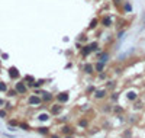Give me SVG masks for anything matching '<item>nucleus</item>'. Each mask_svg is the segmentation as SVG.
Listing matches in <instances>:
<instances>
[{
  "mask_svg": "<svg viewBox=\"0 0 145 138\" xmlns=\"http://www.w3.org/2000/svg\"><path fill=\"white\" fill-rule=\"evenodd\" d=\"M103 64H105V63H102V61H100V63H99V64L96 65V70H99V71H102V70H103Z\"/></svg>",
  "mask_w": 145,
  "mask_h": 138,
  "instance_id": "9b49d317",
  "label": "nucleus"
},
{
  "mask_svg": "<svg viewBox=\"0 0 145 138\" xmlns=\"http://www.w3.org/2000/svg\"><path fill=\"white\" fill-rule=\"evenodd\" d=\"M103 25H105V26H109V25H110V19H103Z\"/></svg>",
  "mask_w": 145,
  "mask_h": 138,
  "instance_id": "f3484780",
  "label": "nucleus"
},
{
  "mask_svg": "<svg viewBox=\"0 0 145 138\" xmlns=\"http://www.w3.org/2000/svg\"><path fill=\"white\" fill-rule=\"evenodd\" d=\"M60 111H61V106H54L52 108V114H58Z\"/></svg>",
  "mask_w": 145,
  "mask_h": 138,
  "instance_id": "ddd939ff",
  "label": "nucleus"
},
{
  "mask_svg": "<svg viewBox=\"0 0 145 138\" xmlns=\"http://www.w3.org/2000/svg\"><path fill=\"white\" fill-rule=\"evenodd\" d=\"M58 100L62 102V103L67 102V100H68V95H67V93H60V95H58Z\"/></svg>",
  "mask_w": 145,
  "mask_h": 138,
  "instance_id": "20e7f679",
  "label": "nucleus"
},
{
  "mask_svg": "<svg viewBox=\"0 0 145 138\" xmlns=\"http://www.w3.org/2000/svg\"><path fill=\"white\" fill-rule=\"evenodd\" d=\"M28 102H29V105H39V103H41V99H39L38 96H31Z\"/></svg>",
  "mask_w": 145,
  "mask_h": 138,
  "instance_id": "f03ea898",
  "label": "nucleus"
},
{
  "mask_svg": "<svg viewBox=\"0 0 145 138\" xmlns=\"http://www.w3.org/2000/svg\"><path fill=\"white\" fill-rule=\"evenodd\" d=\"M51 138H58V135H52Z\"/></svg>",
  "mask_w": 145,
  "mask_h": 138,
  "instance_id": "a878e982",
  "label": "nucleus"
},
{
  "mask_svg": "<svg viewBox=\"0 0 145 138\" xmlns=\"http://www.w3.org/2000/svg\"><path fill=\"white\" fill-rule=\"evenodd\" d=\"M106 60H107V54H103V55L100 57V61H102V63H106Z\"/></svg>",
  "mask_w": 145,
  "mask_h": 138,
  "instance_id": "2eb2a0df",
  "label": "nucleus"
},
{
  "mask_svg": "<svg viewBox=\"0 0 145 138\" xmlns=\"http://www.w3.org/2000/svg\"><path fill=\"white\" fill-rule=\"evenodd\" d=\"M80 125H81V127H86V125H87V122H86V121H81V122H80Z\"/></svg>",
  "mask_w": 145,
  "mask_h": 138,
  "instance_id": "b1692460",
  "label": "nucleus"
},
{
  "mask_svg": "<svg viewBox=\"0 0 145 138\" xmlns=\"http://www.w3.org/2000/svg\"><path fill=\"white\" fill-rule=\"evenodd\" d=\"M90 48H92V51H93V49H96V48H97V44H92V45H90Z\"/></svg>",
  "mask_w": 145,
  "mask_h": 138,
  "instance_id": "4be33fe9",
  "label": "nucleus"
},
{
  "mask_svg": "<svg viewBox=\"0 0 145 138\" xmlns=\"http://www.w3.org/2000/svg\"><path fill=\"white\" fill-rule=\"evenodd\" d=\"M105 96V92L103 90H99V92H96V97H99V99H102Z\"/></svg>",
  "mask_w": 145,
  "mask_h": 138,
  "instance_id": "423d86ee",
  "label": "nucleus"
},
{
  "mask_svg": "<svg viewBox=\"0 0 145 138\" xmlns=\"http://www.w3.org/2000/svg\"><path fill=\"white\" fill-rule=\"evenodd\" d=\"M16 93H17V90H10V92H9V96H15Z\"/></svg>",
  "mask_w": 145,
  "mask_h": 138,
  "instance_id": "aec40b11",
  "label": "nucleus"
},
{
  "mask_svg": "<svg viewBox=\"0 0 145 138\" xmlns=\"http://www.w3.org/2000/svg\"><path fill=\"white\" fill-rule=\"evenodd\" d=\"M6 90H7V86L3 81H0V92H6Z\"/></svg>",
  "mask_w": 145,
  "mask_h": 138,
  "instance_id": "1a4fd4ad",
  "label": "nucleus"
},
{
  "mask_svg": "<svg viewBox=\"0 0 145 138\" xmlns=\"http://www.w3.org/2000/svg\"><path fill=\"white\" fill-rule=\"evenodd\" d=\"M39 132L41 134H48V130L46 128H39Z\"/></svg>",
  "mask_w": 145,
  "mask_h": 138,
  "instance_id": "a211bd4d",
  "label": "nucleus"
},
{
  "mask_svg": "<svg viewBox=\"0 0 145 138\" xmlns=\"http://www.w3.org/2000/svg\"><path fill=\"white\" fill-rule=\"evenodd\" d=\"M97 25V20H92V23H90V28H94Z\"/></svg>",
  "mask_w": 145,
  "mask_h": 138,
  "instance_id": "6ab92c4d",
  "label": "nucleus"
},
{
  "mask_svg": "<svg viewBox=\"0 0 145 138\" xmlns=\"http://www.w3.org/2000/svg\"><path fill=\"white\" fill-rule=\"evenodd\" d=\"M67 138H71V137H67Z\"/></svg>",
  "mask_w": 145,
  "mask_h": 138,
  "instance_id": "bb28decb",
  "label": "nucleus"
},
{
  "mask_svg": "<svg viewBox=\"0 0 145 138\" xmlns=\"http://www.w3.org/2000/svg\"><path fill=\"white\" fill-rule=\"evenodd\" d=\"M137 97V95L134 93V92H131V93H128V99H131V100H134Z\"/></svg>",
  "mask_w": 145,
  "mask_h": 138,
  "instance_id": "f8f14e48",
  "label": "nucleus"
},
{
  "mask_svg": "<svg viewBox=\"0 0 145 138\" xmlns=\"http://www.w3.org/2000/svg\"><path fill=\"white\" fill-rule=\"evenodd\" d=\"M16 90L17 93H26V86L23 83H16Z\"/></svg>",
  "mask_w": 145,
  "mask_h": 138,
  "instance_id": "f257e3e1",
  "label": "nucleus"
},
{
  "mask_svg": "<svg viewBox=\"0 0 145 138\" xmlns=\"http://www.w3.org/2000/svg\"><path fill=\"white\" fill-rule=\"evenodd\" d=\"M90 51H92V48H90V47H84V49H83V54H84V55H87Z\"/></svg>",
  "mask_w": 145,
  "mask_h": 138,
  "instance_id": "9d476101",
  "label": "nucleus"
},
{
  "mask_svg": "<svg viewBox=\"0 0 145 138\" xmlns=\"http://www.w3.org/2000/svg\"><path fill=\"white\" fill-rule=\"evenodd\" d=\"M20 128H23V130H28V125H26V124H22V125H20Z\"/></svg>",
  "mask_w": 145,
  "mask_h": 138,
  "instance_id": "393cba45",
  "label": "nucleus"
},
{
  "mask_svg": "<svg viewBox=\"0 0 145 138\" xmlns=\"http://www.w3.org/2000/svg\"><path fill=\"white\" fill-rule=\"evenodd\" d=\"M84 70H86V73H92V71H93V65H92V64H86V65H84Z\"/></svg>",
  "mask_w": 145,
  "mask_h": 138,
  "instance_id": "39448f33",
  "label": "nucleus"
},
{
  "mask_svg": "<svg viewBox=\"0 0 145 138\" xmlns=\"http://www.w3.org/2000/svg\"><path fill=\"white\" fill-rule=\"evenodd\" d=\"M42 95H44V97H42L44 100H49V99L52 97V96H51V93H46V92H45V93H42Z\"/></svg>",
  "mask_w": 145,
  "mask_h": 138,
  "instance_id": "0eeeda50",
  "label": "nucleus"
},
{
  "mask_svg": "<svg viewBox=\"0 0 145 138\" xmlns=\"http://www.w3.org/2000/svg\"><path fill=\"white\" fill-rule=\"evenodd\" d=\"M62 132H64V134H70V132H71V130H70L68 127H64V128H62Z\"/></svg>",
  "mask_w": 145,
  "mask_h": 138,
  "instance_id": "dca6fc26",
  "label": "nucleus"
},
{
  "mask_svg": "<svg viewBox=\"0 0 145 138\" xmlns=\"http://www.w3.org/2000/svg\"><path fill=\"white\" fill-rule=\"evenodd\" d=\"M125 10H126V12H131V10H132V6H131L129 3H126V4H125Z\"/></svg>",
  "mask_w": 145,
  "mask_h": 138,
  "instance_id": "4468645a",
  "label": "nucleus"
},
{
  "mask_svg": "<svg viewBox=\"0 0 145 138\" xmlns=\"http://www.w3.org/2000/svg\"><path fill=\"white\" fill-rule=\"evenodd\" d=\"M9 74H10V77H12V79H16V77L19 76V71H17V68L12 67V68L9 70Z\"/></svg>",
  "mask_w": 145,
  "mask_h": 138,
  "instance_id": "7ed1b4c3",
  "label": "nucleus"
},
{
  "mask_svg": "<svg viewBox=\"0 0 145 138\" xmlns=\"http://www.w3.org/2000/svg\"><path fill=\"white\" fill-rule=\"evenodd\" d=\"M25 80H28V81H33V77H31V76H26V77H25Z\"/></svg>",
  "mask_w": 145,
  "mask_h": 138,
  "instance_id": "412c9836",
  "label": "nucleus"
},
{
  "mask_svg": "<svg viewBox=\"0 0 145 138\" xmlns=\"http://www.w3.org/2000/svg\"><path fill=\"white\" fill-rule=\"evenodd\" d=\"M6 116V112L4 111H0V118H4Z\"/></svg>",
  "mask_w": 145,
  "mask_h": 138,
  "instance_id": "5701e85b",
  "label": "nucleus"
},
{
  "mask_svg": "<svg viewBox=\"0 0 145 138\" xmlns=\"http://www.w3.org/2000/svg\"><path fill=\"white\" fill-rule=\"evenodd\" d=\"M38 118H39V121H46V119H48V118H49V116H48V115H46V114H42V115H39V116H38Z\"/></svg>",
  "mask_w": 145,
  "mask_h": 138,
  "instance_id": "6e6552de",
  "label": "nucleus"
}]
</instances>
